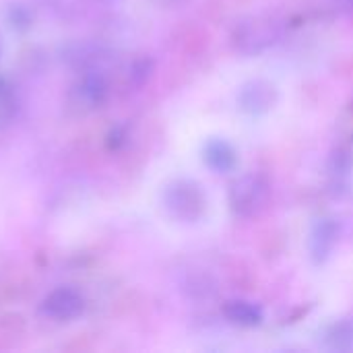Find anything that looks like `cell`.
Masks as SVG:
<instances>
[{"instance_id": "cell-6", "label": "cell", "mask_w": 353, "mask_h": 353, "mask_svg": "<svg viewBox=\"0 0 353 353\" xmlns=\"http://www.w3.org/2000/svg\"><path fill=\"white\" fill-rule=\"evenodd\" d=\"M277 99H279V93L275 89V85L269 81H263V79L248 81L246 85H242V89L238 93L240 110L250 116H263V114L271 112L275 108Z\"/></svg>"}, {"instance_id": "cell-5", "label": "cell", "mask_w": 353, "mask_h": 353, "mask_svg": "<svg viewBox=\"0 0 353 353\" xmlns=\"http://www.w3.org/2000/svg\"><path fill=\"white\" fill-rule=\"evenodd\" d=\"M85 310V298L72 288H58L41 302V314L54 323L77 321Z\"/></svg>"}, {"instance_id": "cell-4", "label": "cell", "mask_w": 353, "mask_h": 353, "mask_svg": "<svg viewBox=\"0 0 353 353\" xmlns=\"http://www.w3.org/2000/svg\"><path fill=\"white\" fill-rule=\"evenodd\" d=\"M267 199H269V186L265 178L259 174H246L238 178L230 190L232 209L240 217H254L259 211L265 209Z\"/></svg>"}, {"instance_id": "cell-14", "label": "cell", "mask_w": 353, "mask_h": 353, "mask_svg": "<svg viewBox=\"0 0 353 353\" xmlns=\"http://www.w3.org/2000/svg\"><path fill=\"white\" fill-rule=\"evenodd\" d=\"M151 70H153V62L149 58H139L128 68V79L132 81V85L139 87V85H143L151 77Z\"/></svg>"}, {"instance_id": "cell-13", "label": "cell", "mask_w": 353, "mask_h": 353, "mask_svg": "<svg viewBox=\"0 0 353 353\" xmlns=\"http://www.w3.org/2000/svg\"><path fill=\"white\" fill-rule=\"evenodd\" d=\"M17 114V95L12 91V87L0 79V128L6 126Z\"/></svg>"}, {"instance_id": "cell-1", "label": "cell", "mask_w": 353, "mask_h": 353, "mask_svg": "<svg viewBox=\"0 0 353 353\" xmlns=\"http://www.w3.org/2000/svg\"><path fill=\"white\" fill-rule=\"evenodd\" d=\"M163 209L180 223H196L207 209V199L192 180H174L163 190Z\"/></svg>"}, {"instance_id": "cell-7", "label": "cell", "mask_w": 353, "mask_h": 353, "mask_svg": "<svg viewBox=\"0 0 353 353\" xmlns=\"http://www.w3.org/2000/svg\"><path fill=\"white\" fill-rule=\"evenodd\" d=\"M337 240H339V225H337V221L329 219V217L319 219L312 225L310 234H308L310 259L316 265H323L325 261H329V256L333 254V250L337 246Z\"/></svg>"}, {"instance_id": "cell-12", "label": "cell", "mask_w": 353, "mask_h": 353, "mask_svg": "<svg viewBox=\"0 0 353 353\" xmlns=\"http://www.w3.org/2000/svg\"><path fill=\"white\" fill-rule=\"evenodd\" d=\"M327 343L337 350V352H347L353 347V323L352 321H341L335 323L329 333H327Z\"/></svg>"}, {"instance_id": "cell-8", "label": "cell", "mask_w": 353, "mask_h": 353, "mask_svg": "<svg viewBox=\"0 0 353 353\" xmlns=\"http://www.w3.org/2000/svg\"><path fill=\"white\" fill-rule=\"evenodd\" d=\"M203 159L217 174L232 172L236 168V163H238L234 147L223 139H211L203 149Z\"/></svg>"}, {"instance_id": "cell-11", "label": "cell", "mask_w": 353, "mask_h": 353, "mask_svg": "<svg viewBox=\"0 0 353 353\" xmlns=\"http://www.w3.org/2000/svg\"><path fill=\"white\" fill-rule=\"evenodd\" d=\"M4 19L12 31L25 33L33 27V10L25 2H10L4 10Z\"/></svg>"}, {"instance_id": "cell-16", "label": "cell", "mask_w": 353, "mask_h": 353, "mask_svg": "<svg viewBox=\"0 0 353 353\" xmlns=\"http://www.w3.org/2000/svg\"><path fill=\"white\" fill-rule=\"evenodd\" d=\"M339 2H343L345 6H353V0H339Z\"/></svg>"}, {"instance_id": "cell-3", "label": "cell", "mask_w": 353, "mask_h": 353, "mask_svg": "<svg viewBox=\"0 0 353 353\" xmlns=\"http://www.w3.org/2000/svg\"><path fill=\"white\" fill-rule=\"evenodd\" d=\"M279 23L271 17H252L236 27L234 43L242 54H261L279 39Z\"/></svg>"}, {"instance_id": "cell-15", "label": "cell", "mask_w": 353, "mask_h": 353, "mask_svg": "<svg viewBox=\"0 0 353 353\" xmlns=\"http://www.w3.org/2000/svg\"><path fill=\"white\" fill-rule=\"evenodd\" d=\"M95 2H101V4H112V2H116V0H95Z\"/></svg>"}, {"instance_id": "cell-2", "label": "cell", "mask_w": 353, "mask_h": 353, "mask_svg": "<svg viewBox=\"0 0 353 353\" xmlns=\"http://www.w3.org/2000/svg\"><path fill=\"white\" fill-rule=\"evenodd\" d=\"M108 93H110L108 70H97V68L81 70V77L70 87L68 105L79 114H87L101 108L103 101L108 99Z\"/></svg>"}, {"instance_id": "cell-10", "label": "cell", "mask_w": 353, "mask_h": 353, "mask_svg": "<svg viewBox=\"0 0 353 353\" xmlns=\"http://www.w3.org/2000/svg\"><path fill=\"white\" fill-rule=\"evenodd\" d=\"M35 2L64 23L77 21L85 8V0H35Z\"/></svg>"}, {"instance_id": "cell-9", "label": "cell", "mask_w": 353, "mask_h": 353, "mask_svg": "<svg viewBox=\"0 0 353 353\" xmlns=\"http://www.w3.org/2000/svg\"><path fill=\"white\" fill-rule=\"evenodd\" d=\"M223 314L230 323L240 325V327H256L263 323L261 308L246 300H230L223 306Z\"/></svg>"}]
</instances>
